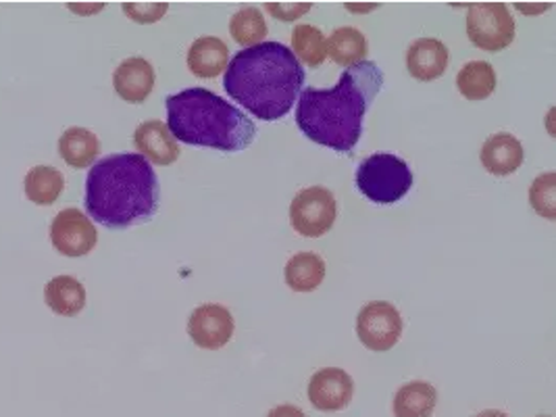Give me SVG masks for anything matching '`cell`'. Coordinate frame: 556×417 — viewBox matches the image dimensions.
I'll list each match as a JSON object with an SVG mask.
<instances>
[{"mask_svg":"<svg viewBox=\"0 0 556 417\" xmlns=\"http://www.w3.org/2000/svg\"><path fill=\"white\" fill-rule=\"evenodd\" d=\"M59 155L74 169L92 167L101 155V140L92 130L67 128L59 138Z\"/></svg>","mask_w":556,"mask_h":417,"instance_id":"e0dca14e","label":"cell"},{"mask_svg":"<svg viewBox=\"0 0 556 417\" xmlns=\"http://www.w3.org/2000/svg\"><path fill=\"white\" fill-rule=\"evenodd\" d=\"M26 197L40 207H49L59 201L65 190V178L59 169L51 165H38L29 169L26 176Z\"/></svg>","mask_w":556,"mask_h":417,"instance_id":"603a6c76","label":"cell"},{"mask_svg":"<svg viewBox=\"0 0 556 417\" xmlns=\"http://www.w3.org/2000/svg\"><path fill=\"white\" fill-rule=\"evenodd\" d=\"M283 278L294 292H313L326 280V261L317 253H296L286 263Z\"/></svg>","mask_w":556,"mask_h":417,"instance_id":"ac0fdd59","label":"cell"},{"mask_svg":"<svg viewBox=\"0 0 556 417\" xmlns=\"http://www.w3.org/2000/svg\"><path fill=\"white\" fill-rule=\"evenodd\" d=\"M530 205L540 217L556 219V174L544 172L530 186Z\"/></svg>","mask_w":556,"mask_h":417,"instance_id":"484cf974","label":"cell"},{"mask_svg":"<svg viewBox=\"0 0 556 417\" xmlns=\"http://www.w3.org/2000/svg\"><path fill=\"white\" fill-rule=\"evenodd\" d=\"M354 182L367 201L376 205H394L408 194L413 186V172L405 159L376 153L358 163Z\"/></svg>","mask_w":556,"mask_h":417,"instance_id":"5b68a950","label":"cell"},{"mask_svg":"<svg viewBox=\"0 0 556 417\" xmlns=\"http://www.w3.org/2000/svg\"><path fill=\"white\" fill-rule=\"evenodd\" d=\"M451 52L438 38H419L406 51V70L419 81L442 78L448 70Z\"/></svg>","mask_w":556,"mask_h":417,"instance_id":"5bb4252c","label":"cell"},{"mask_svg":"<svg viewBox=\"0 0 556 417\" xmlns=\"http://www.w3.org/2000/svg\"><path fill=\"white\" fill-rule=\"evenodd\" d=\"M367 52V38L356 27H338L328 38V56L340 67H354L363 63Z\"/></svg>","mask_w":556,"mask_h":417,"instance_id":"44dd1931","label":"cell"},{"mask_svg":"<svg viewBox=\"0 0 556 417\" xmlns=\"http://www.w3.org/2000/svg\"><path fill=\"white\" fill-rule=\"evenodd\" d=\"M45 301L56 315L76 317L86 307V288L74 276H56L45 287Z\"/></svg>","mask_w":556,"mask_h":417,"instance_id":"ffe728a7","label":"cell"},{"mask_svg":"<svg viewBox=\"0 0 556 417\" xmlns=\"http://www.w3.org/2000/svg\"><path fill=\"white\" fill-rule=\"evenodd\" d=\"M344 9L351 13H369V11H376L378 4H344Z\"/></svg>","mask_w":556,"mask_h":417,"instance_id":"1f68e13d","label":"cell"},{"mask_svg":"<svg viewBox=\"0 0 556 417\" xmlns=\"http://www.w3.org/2000/svg\"><path fill=\"white\" fill-rule=\"evenodd\" d=\"M229 34L240 47L251 49L256 45H263V40L269 34V27L267 20L256 7H244L229 20Z\"/></svg>","mask_w":556,"mask_h":417,"instance_id":"d4e9b609","label":"cell"},{"mask_svg":"<svg viewBox=\"0 0 556 417\" xmlns=\"http://www.w3.org/2000/svg\"><path fill=\"white\" fill-rule=\"evenodd\" d=\"M311 9H313V4H308V2H279V4L278 2H271V4H267V11L278 22H286V24L301 20Z\"/></svg>","mask_w":556,"mask_h":417,"instance_id":"83f0119b","label":"cell"},{"mask_svg":"<svg viewBox=\"0 0 556 417\" xmlns=\"http://www.w3.org/2000/svg\"><path fill=\"white\" fill-rule=\"evenodd\" d=\"M526 159V151L521 140H517L513 134H494L490 136L480 151V161L483 169L492 176L505 178L515 174Z\"/></svg>","mask_w":556,"mask_h":417,"instance_id":"9a60e30c","label":"cell"},{"mask_svg":"<svg viewBox=\"0 0 556 417\" xmlns=\"http://www.w3.org/2000/svg\"><path fill=\"white\" fill-rule=\"evenodd\" d=\"M267 417H306V414L296 405H278L267 414Z\"/></svg>","mask_w":556,"mask_h":417,"instance_id":"f1b7e54d","label":"cell"},{"mask_svg":"<svg viewBox=\"0 0 556 417\" xmlns=\"http://www.w3.org/2000/svg\"><path fill=\"white\" fill-rule=\"evenodd\" d=\"M496 72L488 61L465 63L456 76V88L467 101H485L496 90Z\"/></svg>","mask_w":556,"mask_h":417,"instance_id":"7402d4cb","label":"cell"},{"mask_svg":"<svg viewBox=\"0 0 556 417\" xmlns=\"http://www.w3.org/2000/svg\"><path fill=\"white\" fill-rule=\"evenodd\" d=\"M438 405V391L426 380H413L403 384L394 394V416L431 417Z\"/></svg>","mask_w":556,"mask_h":417,"instance_id":"d6986e66","label":"cell"},{"mask_svg":"<svg viewBox=\"0 0 556 417\" xmlns=\"http://www.w3.org/2000/svg\"><path fill=\"white\" fill-rule=\"evenodd\" d=\"M51 242L54 251L65 257H86L94 251L99 232L88 215L79 208H63L51 224Z\"/></svg>","mask_w":556,"mask_h":417,"instance_id":"9c48e42d","label":"cell"},{"mask_svg":"<svg viewBox=\"0 0 556 417\" xmlns=\"http://www.w3.org/2000/svg\"><path fill=\"white\" fill-rule=\"evenodd\" d=\"M538 417H551V416H538Z\"/></svg>","mask_w":556,"mask_h":417,"instance_id":"836d02e7","label":"cell"},{"mask_svg":"<svg viewBox=\"0 0 556 417\" xmlns=\"http://www.w3.org/2000/svg\"><path fill=\"white\" fill-rule=\"evenodd\" d=\"M188 70L192 76L201 79L217 78L224 74L229 65L228 45L222 38L215 36H203L192 42L186 56Z\"/></svg>","mask_w":556,"mask_h":417,"instance_id":"2e32d148","label":"cell"},{"mask_svg":"<svg viewBox=\"0 0 556 417\" xmlns=\"http://www.w3.org/2000/svg\"><path fill=\"white\" fill-rule=\"evenodd\" d=\"M517 34L515 20L503 2H476L467 9V36L485 52L505 51Z\"/></svg>","mask_w":556,"mask_h":417,"instance_id":"8992f818","label":"cell"},{"mask_svg":"<svg viewBox=\"0 0 556 417\" xmlns=\"http://www.w3.org/2000/svg\"><path fill=\"white\" fill-rule=\"evenodd\" d=\"M233 315L219 303H204L188 319V334L204 351L224 349L233 337Z\"/></svg>","mask_w":556,"mask_h":417,"instance_id":"30bf717a","label":"cell"},{"mask_svg":"<svg viewBox=\"0 0 556 417\" xmlns=\"http://www.w3.org/2000/svg\"><path fill=\"white\" fill-rule=\"evenodd\" d=\"M154 81V67L144 56H129L119 63L113 74V88L117 97L129 104L144 103L151 97Z\"/></svg>","mask_w":556,"mask_h":417,"instance_id":"7c38bea8","label":"cell"},{"mask_svg":"<svg viewBox=\"0 0 556 417\" xmlns=\"http://www.w3.org/2000/svg\"><path fill=\"white\" fill-rule=\"evenodd\" d=\"M476 417H508L505 412H498V409H485V412H481Z\"/></svg>","mask_w":556,"mask_h":417,"instance_id":"d6a6232c","label":"cell"},{"mask_svg":"<svg viewBox=\"0 0 556 417\" xmlns=\"http://www.w3.org/2000/svg\"><path fill=\"white\" fill-rule=\"evenodd\" d=\"M383 86L376 61L349 67L333 88H304L296 106V126L304 136L336 153L349 155L361 140L365 115Z\"/></svg>","mask_w":556,"mask_h":417,"instance_id":"6da1fadb","label":"cell"},{"mask_svg":"<svg viewBox=\"0 0 556 417\" xmlns=\"http://www.w3.org/2000/svg\"><path fill=\"white\" fill-rule=\"evenodd\" d=\"M356 337L369 351L386 353L403 337L401 312L388 301H371L356 315Z\"/></svg>","mask_w":556,"mask_h":417,"instance_id":"ba28073f","label":"cell"},{"mask_svg":"<svg viewBox=\"0 0 556 417\" xmlns=\"http://www.w3.org/2000/svg\"><path fill=\"white\" fill-rule=\"evenodd\" d=\"M553 4H517V11H521V13H526V15H540V13H544V11H548Z\"/></svg>","mask_w":556,"mask_h":417,"instance_id":"4dcf8cb0","label":"cell"},{"mask_svg":"<svg viewBox=\"0 0 556 417\" xmlns=\"http://www.w3.org/2000/svg\"><path fill=\"white\" fill-rule=\"evenodd\" d=\"M161 184L151 163L138 153L109 155L86 178L88 217L109 230H126L151 222L159 211Z\"/></svg>","mask_w":556,"mask_h":417,"instance_id":"3957f363","label":"cell"},{"mask_svg":"<svg viewBox=\"0 0 556 417\" xmlns=\"http://www.w3.org/2000/svg\"><path fill=\"white\" fill-rule=\"evenodd\" d=\"M294 56L306 67H321L328 59V38L319 27L301 24L292 31V49Z\"/></svg>","mask_w":556,"mask_h":417,"instance_id":"cb8c5ba5","label":"cell"},{"mask_svg":"<svg viewBox=\"0 0 556 417\" xmlns=\"http://www.w3.org/2000/svg\"><path fill=\"white\" fill-rule=\"evenodd\" d=\"M104 2H97V4H70L67 9L74 11L77 15H94V13H101L104 11Z\"/></svg>","mask_w":556,"mask_h":417,"instance_id":"f546056e","label":"cell"},{"mask_svg":"<svg viewBox=\"0 0 556 417\" xmlns=\"http://www.w3.org/2000/svg\"><path fill=\"white\" fill-rule=\"evenodd\" d=\"M174 138L219 153H240L256 138L253 119L206 88H188L165 101Z\"/></svg>","mask_w":556,"mask_h":417,"instance_id":"277c9868","label":"cell"},{"mask_svg":"<svg viewBox=\"0 0 556 417\" xmlns=\"http://www.w3.org/2000/svg\"><path fill=\"white\" fill-rule=\"evenodd\" d=\"M338 217V203L333 192L324 186L303 188L290 205V224L296 235L321 238L333 228Z\"/></svg>","mask_w":556,"mask_h":417,"instance_id":"52a82bcc","label":"cell"},{"mask_svg":"<svg viewBox=\"0 0 556 417\" xmlns=\"http://www.w3.org/2000/svg\"><path fill=\"white\" fill-rule=\"evenodd\" d=\"M169 11L167 2H126L124 4V13L131 22L149 26V24H156L161 22Z\"/></svg>","mask_w":556,"mask_h":417,"instance_id":"4316f807","label":"cell"},{"mask_svg":"<svg viewBox=\"0 0 556 417\" xmlns=\"http://www.w3.org/2000/svg\"><path fill=\"white\" fill-rule=\"evenodd\" d=\"M303 86V65L281 42H263L233 54L224 76L229 99L263 122L286 117Z\"/></svg>","mask_w":556,"mask_h":417,"instance_id":"7a4b0ae2","label":"cell"},{"mask_svg":"<svg viewBox=\"0 0 556 417\" xmlns=\"http://www.w3.org/2000/svg\"><path fill=\"white\" fill-rule=\"evenodd\" d=\"M134 149L154 165H172L179 159V144L161 119L140 124L134 131Z\"/></svg>","mask_w":556,"mask_h":417,"instance_id":"4fadbf2b","label":"cell"},{"mask_svg":"<svg viewBox=\"0 0 556 417\" xmlns=\"http://www.w3.org/2000/svg\"><path fill=\"white\" fill-rule=\"evenodd\" d=\"M353 396L354 380L340 367H324L308 382V401L319 412H342Z\"/></svg>","mask_w":556,"mask_h":417,"instance_id":"8fae6325","label":"cell"}]
</instances>
